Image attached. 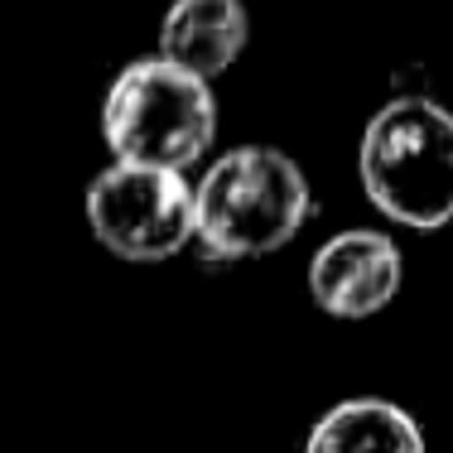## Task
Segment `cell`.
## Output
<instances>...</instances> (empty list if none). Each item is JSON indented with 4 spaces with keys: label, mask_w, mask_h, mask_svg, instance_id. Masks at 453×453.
<instances>
[{
    "label": "cell",
    "mask_w": 453,
    "mask_h": 453,
    "mask_svg": "<svg viewBox=\"0 0 453 453\" xmlns=\"http://www.w3.org/2000/svg\"><path fill=\"white\" fill-rule=\"evenodd\" d=\"M314 193L285 150L236 145L193 183V242L208 261H256L289 246Z\"/></svg>",
    "instance_id": "obj_1"
},
{
    "label": "cell",
    "mask_w": 453,
    "mask_h": 453,
    "mask_svg": "<svg viewBox=\"0 0 453 453\" xmlns=\"http://www.w3.org/2000/svg\"><path fill=\"white\" fill-rule=\"evenodd\" d=\"M357 174L381 218L439 232L453 222V111L425 92H401L366 121Z\"/></svg>",
    "instance_id": "obj_2"
},
{
    "label": "cell",
    "mask_w": 453,
    "mask_h": 453,
    "mask_svg": "<svg viewBox=\"0 0 453 453\" xmlns=\"http://www.w3.org/2000/svg\"><path fill=\"white\" fill-rule=\"evenodd\" d=\"M218 135V96L208 78L169 58H135L111 78L102 102V140L126 165L193 169Z\"/></svg>",
    "instance_id": "obj_3"
},
{
    "label": "cell",
    "mask_w": 453,
    "mask_h": 453,
    "mask_svg": "<svg viewBox=\"0 0 453 453\" xmlns=\"http://www.w3.org/2000/svg\"><path fill=\"white\" fill-rule=\"evenodd\" d=\"M88 226L121 261H169L193 242V183L179 169L116 159L88 188Z\"/></svg>",
    "instance_id": "obj_4"
},
{
    "label": "cell",
    "mask_w": 453,
    "mask_h": 453,
    "mask_svg": "<svg viewBox=\"0 0 453 453\" xmlns=\"http://www.w3.org/2000/svg\"><path fill=\"white\" fill-rule=\"evenodd\" d=\"M405 261L386 232H338L309 261V295L333 319H372L401 295Z\"/></svg>",
    "instance_id": "obj_5"
},
{
    "label": "cell",
    "mask_w": 453,
    "mask_h": 453,
    "mask_svg": "<svg viewBox=\"0 0 453 453\" xmlns=\"http://www.w3.org/2000/svg\"><path fill=\"white\" fill-rule=\"evenodd\" d=\"M246 39H251V19L242 0H174L159 25V58L212 82L242 58Z\"/></svg>",
    "instance_id": "obj_6"
},
{
    "label": "cell",
    "mask_w": 453,
    "mask_h": 453,
    "mask_svg": "<svg viewBox=\"0 0 453 453\" xmlns=\"http://www.w3.org/2000/svg\"><path fill=\"white\" fill-rule=\"evenodd\" d=\"M304 453H425V429L395 401L352 395L314 419Z\"/></svg>",
    "instance_id": "obj_7"
}]
</instances>
